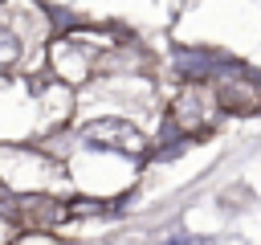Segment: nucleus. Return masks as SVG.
Wrapping results in <instances>:
<instances>
[{
    "instance_id": "7ed1b4c3",
    "label": "nucleus",
    "mask_w": 261,
    "mask_h": 245,
    "mask_svg": "<svg viewBox=\"0 0 261 245\" xmlns=\"http://www.w3.org/2000/svg\"><path fill=\"white\" fill-rule=\"evenodd\" d=\"M212 94L224 114H261V74L241 69V74H220L212 82Z\"/></svg>"
},
{
    "instance_id": "f03ea898",
    "label": "nucleus",
    "mask_w": 261,
    "mask_h": 245,
    "mask_svg": "<svg viewBox=\"0 0 261 245\" xmlns=\"http://www.w3.org/2000/svg\"><path fill=\"white\" fill-rule=\"evenodd\" d=\"M82 151H106V155H122V159H143L147 155V135H143V127H135L130 118H122V114H106V118H94V122H86L82 131H77V139H73Z\"/></svg>"
},
{
    "instance_id": "20e7f679",
    "label": "nucleus",
    "mask_w": 261,
    "mask_h": 245,
    "mask_svg": "<svg viewBox=\"0 0 261 245\" xmlns=\"http://www.w3.org/2000/svg\"><path fill=\"white\" fill-rule=\"evenodd\" d=\"M20 57H24V41H20V33H16L8 20H0V78L12 74V69L20 65Z\"/></svg>"
},
{
    "instance_id": "f257e3e1",
    "label": "nucleus",
    "mask_w": 261,
    "mask_h": 245,
    "mask_svg": "<svg viewBox=\"0 0 261 245\" xmlns=\"http://www.w3.org/2000/svg\"><path fill=\"white\" fill-rule=\"evenodd\" d=\"M220 102L212 94V86H200V82H188L179 86V94L171 98L167 114H163V127H167V139H188L196 143L200 135H212L216 131V118H220ZM159 139V143H167Z\"/></svg>"
}]
</instances>
